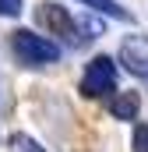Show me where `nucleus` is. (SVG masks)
I'll return each mask as SVG.
<instances>
[{
  "label": "nucleus",
  "instance_id": "nucleus-1",
  "mask_svg": "<svg viewBox=\"0 0 148 152\" xmlns=\"http://www.w3.org/2000/svg\"><path fill=\"white\" fill-rule=\"evenodd\" d=\"M11 50L18 57V64L25 67H46L60 60V46L49 42L46 36H36L32 28H14L11 32Z\"/></svg>",
  "mask_w": 148,
  "mask_h": 152
},
{
  "label": "nucleus",
  "instance_id": "nucleus-9",
  "mask_svg": "<svg viewBox=\"0 0 148 152\" xmlns=\"http://www.w3.org/2000/svg\"><path fill=\"white\" fill-rule=\"evenodd\" d=\"M21 14V0H0V18H18Z\"/></svg>",
  "mask_w": 148,
  "mask_h": 152
},
{
  "label": "nucleus",
  "instance_id": "nucleus-2",
  "mask_svg": "<svg viewBox=\"0 0 148 152\" xmlns=\"http://www.w3.org/2000/svg\"><path fill=\"white\" fill-rule=\"evenodd\" d=\"M116 92V64L110 57H92L88 67H85V78H81V96L88 99H106Z\"/></svg>",
  "mask_w": 148,
  "mask_h": 152
},
{
  "label": "nucleus",
  "instance_id": "nucleus-8",
  "mask_svg": "<svg viewBox=\"0 0 148 152\" xmlns=\"http://www.w3.org/2000/svg\"><path fill=\"white\" fill-rule=\"evenodd\" d=\"M134 152H148V124L134 127Z\"/></svg>",
  "mask_w": 148,
  "mask_h": 152
},
{
  "label": "nucleus",
  "instance_id": "nucleus-7",
  "mask_svg": "<svg viewBox=\"0 0 148 152\" xmlns=\"http://www.w3.org/2000/svg\"><path fill=\"white\" fill-rule=\"evenodd\" d=\"M11 152H46V149L39 145L36 138H28V134H14L11 138Z\"/></svg>",
  "mask_w": 148,
  "mask_h": 152
},
{
  "label": "nucleus",
  "instance_id": "nucleus-3",
  "mask_svg": "<svg viewBox=\"0 0 148 152\" xmlns=\"http://www.w3.org/2000/svg\"><path fill=\"white\" fill-rule=\"evenodd\" d=\"M36 21L49 32V36H60V39H67V42H78V21L71 18L67 7L46 0V4H39V7H36Z\"/></svg>",
  "mask_w": 148,
  "mask_h": 152
},
{
  "label": "nucleus",
  "instance_id": "nucleus-5",
  "mask_svg": "<svg viewBox=\"0 0 148 152\" xmlns=\"http://www.w3.org/2000/svg\"><path fill=\"white\" fill-rule=\"evenodd\" d=\"M138 110H141L138 92H120V96L110 103V113L116 117V120H134V117H138Z\"/></svg>",
  "mask_w": 148,
  "mask_h": 152
},
{
  "label": "nucleus",
  "instance_id": "nucleus-4",
  "mask_svg": "<svg viewBox=\"0 0 148 152\" xmlns=\"http://www.w3.org/2000/svg\"><path fill=\"white\" fill-rule=\"evenodd\" d=\"M120 64L138 78H148V36L134 32L120 42Z\"/></svg>",
  "mask_w": 148,
  "mask_h": 152
},
{
  "label": "nucleus",
  "instance_id": "nucleus-6",
  "mask_svg": "<svg viewBox=\"0 0 148 152\" xmlns=\"http://www.w3.org/2000/svg\"><path fill=\"white\" fill-rule=\"evenodd\" d=\"M85 7H92V11H102V14H110V18H120V21H127L131 14L116 4V0H81Z\"/></svg>",
  "mask_w": 148,
  "mask_h": 152
}]
</instances>
